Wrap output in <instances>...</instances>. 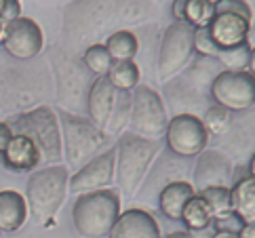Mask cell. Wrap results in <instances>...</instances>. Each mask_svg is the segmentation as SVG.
I'll return each instance as SVG.
<instances>
[{"label": "cell", "mask_w": 255, "mask_h": 238, "mask_svg": "<svg viewBox=\"0 0 255 238\" xmlns=\"http://www.w3.org/2000/svg\"><path fill=\"white\" fill-rule=\"evenodd\" d=\"M156 15L150 0H72L63 11L61 47L83 53L118 30L141 25Z\"/></svg>", "instance_id": "6da1fadb"}, {"label": "cell", "mask_w": 255, "mask_h": 238, "mask_svg": "<svg viewBox=\"0 0 255 238\" xmlns=\"http://www.w3.org/2000/svg\"><path fill=\"white\" fill-rule=\"evenodd\" d=\"M53 72L49 61L34 57L17 61L0 57V114L15 116L38 106H47L53 97Z\"/></svg>", "instance_id": "7a4b0ae2"}, {"label": "cell", "mask_w": 255, "mask_h": 238, "mask_svg": "<svg viewBox=\"0 0 255 238\" xmlns=\"http://www.w3.org/2000/svg\"><path fill=\"white\" fill-rule=\"evenodd\" d=\"M116 150V167L114 179L125 200L133 198L143 184L145 173L150 171L152 162L156 160L158 152L162 150L160 139H145L131 131H125L118 135V141L114 145Z\"/></svg>", "instance_id": "3957f363"}, {"label": "cell", "mask_w": 255, "mask_h": 238, "mask_svg": "<svg viewBox=\"0 0 255 238\" xmlns=\"http://www.w3.org/2000/svg\"><path fill=\"white\" fill-rule=\"evenodd\" d=\"M49 66L53 72V85L57 89V99H59V110L76 114L80 108H87V93L91 87V72L83 66L80 57L76 53L63 49L61 44L49 49Z\"/></svg>", "instance_id": "277c9868"}, {"label": "cell", "mask_w": 255, "mask_h": 238, "mask_svg": "<svg viewBox=\"0 0 255 238\" xmlns=\"http://www.w3.org/2000/svg\"><path fill=\"white\" fill-rule=\"evenodd\" d=\"M57 120L61 129V152L66 167L80 169L85 162L110 148V137L89 120V118L72 112L57 110Z\"/></svg>", "instance_id": "5b68a950"}, {"label": "cell", "mask_w": 255, "mask_h": 238, "mask_svg": "<svg viewBox=\"0 0 255 238\" xmlns=\"http://www.w3.org/2000/svg\"><path fill=\"white\" fill-rule=\"evenodd\" d=\"M68 179L70 169L66 164H44L32 171L25 184L28 213L38 222L55 217L68 196Z\"/></svg>", "instance_id": "8992f818"}, {"label": "cell", "mask_w": 255, "mask_h": 238, "mask_svg": "<svg viewBox=\"0 0 255 238\" xmlns=\"http://www.w3.org/2000/svg\"><path fill=\"white\" fill-rule=\"evenodd\" d=\"M13 135H25L34 141L40 152L42 164H59L63 158L61 152V129L57 114L51 106H38L28 112L6 118Z\"/></svg>", "instance_id": "52a82bcc"}, {"label": "cell", "mask_w": 255, "mask_h": 238, "mask_svg": "<svg viewBox=\"0 0 255 238\" xmlns=\"http://www.w3.org/2000/svg\"><path fill=\"white\" fill-rule=\"evenodd\" d=\"M121 215V196L112 188L80 194L72 209L74 228L85 238H108Z\"/></svg>", "instance_id": "ba28073f"}, {"label": "cell", "mask_w": 255, "mask_h": 238, "mask_svg": "<svg viewBox=\"0 0 255 238\" xmlns=\"http://www.w3.org/2000/svg\"><path fill=\"white\" fill-rule=\"evenodd\" d=\"M194 27L184 21H173L160 38L158 59H156V76L160 82H167L184 72L194 57Z\"/></svg>", "instance_id": "9c48e42d"}, {"label": "cell", "mask_w": 255, "mask_h": 238, "mask_svg": "<svg viewBox=\"0 0 255 238\" xmlns=\"http://www.w3.org/2000/svg\"><path fill=\"white\" fill-rule=\"evenodd\" d=\"M169 122L167 106L162 97L148 85H137L131 91V116L129 129L131 133L145 137V139H158L165 135Z\"/></svg>", "instance_id": "30bf717a"}, {"label": "cell", "mask_w": 255, "mask_h": 238, "mask_svg": "<svg viewBox=\"0 0 255 238\" xmlns=\"http://www.w3.org/2000/svg\"><path fill=\"white\" fill-rule=\"evenodd\" d=\"M213 104L232 112H249L255 104V76L251 70L228 72L222 70L209 87Z\"/></svg>", "instance_id": "8fae6325"}, {"label": "cell", "mask_w": 255, "mask_h": 238, "mask_svg": "<svg viewBox=\"0 0 255 238\" xmlns=\"http://www.w3.org/2000/svg\"><path fill=\"white\" fill-rule=\"evenodd\" d=\"M167 150L181 158H194L209 145V135L200 116L175 114L169 118L165 129Z\"/></svg>", "instance_id": "7c38bea8"}, {"label": "cell", "mask_w": 255, "mask_h": 238, "mask_svg": "<svg viewBox=\"0 0 255 238\" xmlns=\"http://www.w3.org/2000/svg\"><path fill=\"white\" fill-rule=\"evenodd\" d=\"M4 55L17 61H30L44 49V32L32 17H19L6 27L2 40Z\"/></svg>", "instance_id": "4fadbf2b"}, {"label": "cell", "mask_w": 255, "mask_h": 238, "mask_svg": "<svg viewBox=\"0 0 255 238\" xmlns=\"http://www.w3.org/2000/svg\"><path fill=\"white\" fill-rule=\"evenodd\" d=\"M114 167H116V150L112 148L97 154L95 158L85 162L76 173L68 179V192L72 194H89L95 190H106L114 181Z\"/></svg>", "instance_id": "5bb4252c"}, {"label": "cell", "mask_w": 255, "mask_h": 238, "mask_svg": "<svg viewBox=\"0 0 255 238\" xmlns=\"http://www.w3.org/2000/svg\"><path fill=\"white\" fill-rule=\"evenodd\" d=\"M234 175L232 160L215 148H205L196 156V164L192 169V188L203 192L215 186H230Z\"/></svg>", "instance_id": "9a60e30c"}, {"label": "cell", "mask_w": 255, "mask_h": 238, "mask_svg": "<svg viewBox=\"0 0 255 238\" xmlns=\"http://www.w3.org/2000/svg\"><path fill=\"white\" fill-rule=\"evenodd\" d=\"M156 164L154 167H150V171L145 173L143 177V184L141 188L137 190V194H141L143 198H148L152 192H156L158 194V188H165L167 184H171V181H188L184 179L186 173H192V167L186 162L188 158H181V156H175L173 152H158L156 156Z\"/></svg>", "instance_id": "2e32d148"}, {"label": "cell", "mask_w": 255, "mask_h": 238, "mask_svg": "<svg viewBox=\"0 0 255 238\" xmlns=\"http://www.w3.org/2000/svg\"><path fill=\"white\" fill-rule=\"evenodd\" d=\"M209 36L213 38V42L222 49H232L239 44L249 42L251 38V21L245 19L241 15L232 13H215L211 23L207 25Z\"/></svg>", "instance_id": "e0dca14e"}, {"label": "cell", "mask_w": 255, "mask_h": 238, "mask_svg": "<svg viewBox=\"0 0 255 238\" xmlns=\"http://www.w3.org/2000/svg\"><path fill=\"white\" fill-rule=\"evenodd\" d=\"M165 89H162V102H167L173 110V116L175 114H194L198 116L196 112L198 110H205L209 108L207 106V95L196 91L194 87H190L188 82L181 78V76H175L167 82H162Z\"/></svg>", "instance_id": "ac0fdd59"}, {"label": "cell", "mask_w": 255, "mask_h": 238, "mask_svg": "<svg viewBox=\"0 0 255 238\" xmlns=\"http://www.w3.org/2000/svg\"><path fill=\"white\" fill-rule=\"evenodd\" d=\"M108 238H162L160 226L145 209H127L118 215Z\"/></svg>", "instance_id": "d6986e66"}, {"label": "cell", "mask_w": 255, "mask_h": 238, "mask_svg": "<svg viewBox=\"0 0 255 238\" xmlns=\"http://www.w3.org/2000/svg\"><path fill=\"white\" fill-rule=\"evenodd\" d=\"M114 102H116V89L110 85V80L106 76H95L87 93V112H89V120L104 133L108 129V122H110Z\"/></svg>", "instance_id": "ffe728a7"}, {"label": "cell", "mask_w": 255, "mask_h": 238, "mask_svg": "<svg viewBox=\"0 0 255 238\" xmlns=\"http://www.w3.org/2000/svg\"><path fill=\"white\" fill-rule=\"evenodd\" d=\"M6 169H11L15 173H28L36 171L42 164L40 152L34 145V141L25 135H13L4 152L0 154Z\"/></svg>", "instance_id": "44dd1931"}, {"label": "cell", "mask_w": 255, "mask_h": 238, "mask_svg": "<svg viewBox=\"0 0 255 238\" xmlns=\"http://www.w3.org/2000/svg\"><path fill=\"white\" fill-rule=\"evenodd\" d=\"M222 154H226L228 158L232 160V156H253V122L251 118L249 120H241L239 116L234 118V122L230 126V131H228L224 137L213 141Z\"/></svg>", "instance_id": "7402d4cb"}, {"label": "cell", "mask_w": 255, "mask_h": 238, "mask_svg": "<svg viewBox=\"0 0 255 238\" xmlns=\"http://www.w3.org/2000/svg\"><path fill=\"white\" fill-rule=\"evenodd\" d=\"M28 203L23 194L15 190H2L0 192V232L11 234L23 228L28 219Z\"/></svg>", "instance_id": "603a6c76"}, {"label": "cell", "mask_w": 255, "mask_h": 238, "mask_svg": "<svg viewBox=\"0 0 255 238\" xmlns=\"http://www.w3.org/2000/svg\"><path fill=\"white\" fill-rule=\"evenodd\" d=\"M194 194H196V190L192 188L190 181H171V184H167L165 188H160V192L156 194L160 213L169 219H173V222H179L186 203Z\"/></svg>", "instance_id": "cb8c5ba5"}, {"label": "cell", "mask_w": 255, "mask_h": 238, "mask_svg": "<svg viewBox=\"0 0 255 238\" xmlns=\"http://www.w3.org/2000/svg\"><path fill=\"white\" fill-rule=\"evenodd\" d=\"M230 211L245 224H255V177L245 175L230 186Z\"/></svg>", "instance_id": "d4e9b609"}, {"label": "cell", "mask_w": 255, "mask_h": 238, "mask_svg": "<svg viewBox=\"0 0 255 238\" xmlns=\"http://www.w3.org/2000/svg\"><path fill=\"white\" fill-rule=\"evenodd\" d=\"M222 72V66L217 63V59H211V57H198L194 61H190L188 66L184 68V72L177 76H181L190 87H194L200 93L209 95V87H211L213 78Z\"/></svg>", "instance_id": "484cf974"}, {"label": "cell", "mask_w": 255, "mask_h": 238, "mask_svg": "<svg viewBox=\"0 0 255 238\" xmlns=\"http://www.w3.org/2000/svg\"><path fill=\"white\" fill-rule=\"evenodd\" d=\"M112 61H135L139 55V38L131 30H118L110 34L104 42Z\"/></svg>", "instance_id": "4316f807"}, {"label": "cell", "mask_w": 255, "mask_h": 238, "mask_svg": "<svg viewBox=\"0 0 255 238\" xmlns=\"http://www.w3.org/2000/svg\"><path fill=\"white\" fill-rule=\"evenodd\" d=\"M234 118H236V112H232V110H226L224 106H217V104L209 106L205 110V114L200 116V120L205 124V131L209 135V141H215L220 137H224L230 131Z\"/></svg>", "instance_id": "83f0119b"}, {"label": "cell", "mask_w": 255, "mask_h": 238, "mask_svg": "<svg viewBox=\"0 0 255 238\" xmlns=\"http://www.w3.org/2000/svg\"><path fill=\"white\" fill-rule=\"evenodd\" d=\"M106 78L110 80V85L116 91H125V93H131V91L139 85L141 80V70L135 61H112L110 70H108Z\"/></svg>", "instance_id": "f1b7e54d"}, {"label": "cell", "mask_w": 255, "mask_h": 238, "mask_svg": "<svg viewBox=\"0 0 255 238\" xmlns=\"http://www.w3.org/2000/svg\"><path fill=\"white\" fill-rule=\"evenodd\" d=\"M211 219H213V215H211V211H209L207 203L198 194H194L186 203L184 211H181L179 222H184L188 230L200 232V230H207V228L211 226Z\"/></svg>", "instance_id": "f546056e"}, {"label": "cell", "mask_w": 255, "mask_h": 238, "mask_svg": "<svg viewBox=\"0 0 255 238\" xmlns=\"http://www.w3.org/2000/svg\"><path fill=\"white\" fill-rule=\"evenodd\" d=\"M217 63L222 66V70L228 72H243V70H249L251 63H253V44L251 40L239 44V47H232V49H222L217 53Z\"/></svg>", "instance_id": "4dcf8cb0"}, {"label": "cell", "mask_w": 255, "mask_h": 238, "mask_svg": "<svg viewBox=\"0 0 255 238\" xmlns=\"http://www.w3.org/2000/svg\"><path fill=\"white\" fill-rule=\"evenodd\" d=\"M129 116H131V93H125V91H116V102H114V110L110 116V122H108L106 135H121L125 133L123 129L129 126Z\"/></svg>", "instance_id": "1f68e13d"}, {"label": "cell", "mask_w": 255, "mask_h": 238, "mask_svg": "<svg viewBox=\"0 0 255 238\" xmlns=\"http://www.w3.org/2000/svg\"><path fill=\"white\" fill-rule=\"evenodd\" d=\"M213 0H186L184 2V23L190 27H207L213 19Z\"/></svg>", "instance_id": "d6a6232c"}, {"label": "cell", "mask_w": 255, "mask_h": 238, "mask_svg": "<svg viewBox=\"0 0 255 238\" xmlns=\"http://www.w3.org/2000/svg\"><path fill=\"white\" fill-rule=\"evenodd\" d=\"M83 66L91 72L93 76H106L108 70L112 66V57L108 49L104 47V42H97V44H89V47L83 51Z\"/></svg>", "instance_id": "836d02e7"}, {"label": "cell", "mask_w": 255, "mask_h": 238, "mask_svg": "<svg viewBox=\"0 0 255 238\" xmlns=\"http://www.w3.org/2000/svg\"><path fill=\"white\" fill-rule=\"evenodd\" d=\"M207 203L209 211L211 215H220V213H226L230 211V186H215V188H207L203 192H196Z\"/></svg>", "instance_id": "e575fe53"}, {"label": "cell", "mask_w": 255, "mask_h": 238, "mask_svg": "<svg viewBox=\"0 0 255 238\" xmlns=\"http://www.w3.org/2000/svg\"><path fill=\"white\" fill-rule=\"evenodd\" d=\"M194 55H198V57H211L215 59L217 53H220V47L213 42V38L209 36V30L207 27H196L194 30Z\"/></svg>", "instance_id": "d590c367"}, {"label": "cell", "mask_w": 255, "mask_h": 238, "mask_svg": "<svg viewBox=\"0 0 255 238\" xmlns=\"http://www.w3.org/2000/svg\"><path fill=\"white\" fill-rule=\"evenodd\" d=\"M213 11L215 13H232V15H241L245 19H253L251 6L247 0H213Z\"/></svg>", "instance_id": "8d00e7d4"}, {"label": "cell", "mask_w": 255, "mask_h": 238, "mask_svg": "<svg viewBox=\"0 0 255 238\" xmlns=\"http://www.w3.org/2000/svg\"><path fill=\"white\" fill-rule=\"evenodd\" d=\"M211 226L215 228V232H230V234H239L243 230L245 222L236 215L234 211H226V213H220L211 219Z\"/></svg>", "instance_id": "74e56055"}, {"label": "cell", "mask_w": 255, "mask_h": 238, "mask_svg": "<svg viewBox=\"0 0 255 238\" xmlns=\"http://www.w3.org/2000/svg\"><path fill=\"white\" fill-rule=\"evenodd\" d=\"M21 17V2L19 0H0V19L11 25L15 19Z\"/></svg>", "instance_id": "f35d334b"}, {"label": "cell", "mask_w": 255, "mask_h": 238, "mask_svg": "<svg viewBox=\"0 0 255 238\" xmlns=\"http://www.w3.org/2000/svg\"><path fill=\"white\" fill-rule=\"evenodd\" d=\"M11 137H13V131H11V126H8V122L0 120V154L4 152L8 141H11Z\"/></svg>", "instance_id": "ab89813d"}, {"label": "cell", "mask_w": 255, "mask_h": 238, "mask_svg": "<svg viewBox=\"0 0 255 238\" xmlns=\"http://www.w3.org/2000/svg\"><path fill=\"white\" fill-rule=\"evenodd\" d=\"M184 2H186V0H173L171 13H173V17H175V21L184 19Z\"/></svg>", "instance_id": "60d3db41"}, {"label": "cell", "mask_w": 255, "mask_h": 238, "mask_svg": "<svg viewBox=\"0 0 255 238\" xmlns=\"http://www.w3.org/2000/svg\"><path fill=\"white\" fill-rule=\"evenodd\" d=\"M236 236H239V238H255V224H245L243 230Z\"/></svg>", "instance_id": "b9f144b4"}, {"label": "cell", "mask_w": 255, "mask_h": 238, "mask_svg": "<svg viewBox=\"0 0 255 238\" xmlns=\"http://www.w3.org/2000/svg\"><path fill=\"white\" fill-rule=\"evenodd\" d=\"M165 238H192V234H190V232H171Z\"/></svg>", "instance_id": "7bdbcfd3"}, {"label": "cell", "mask_w": 255, "mask_h": 238, "mask_svg": "<svg viewBox=\"0 0 255 238\" xmlns=\"http://www.w3.org/2000/svg\"><path fill=\"white\" fill-rule=\"evenodd\" d=\"M213 238H239L236 234H230V232H215Z\"/></svg>", "instance_id": "ee69618b"}, {"label": "cell", "mask_w": 255, "mask_h": 238, "mask_svg": "<svg viewBox=\"0 0 255 238\" xmlns=\"http://www.w3.org/2000/svg\"><path fill=\"white\" fill-rule=\"evenodd\" d=\"M38 2H42V4H59V2H68V0H38Z\"/></svg>", "instance_id": "f6af8a7d"}, {"label": "cell", "mask_w": 255, "mask_h": 238, "mask_svg": "<svg viewBox=\"0 0 255 238\" xmlns=\"http://www.w3.org/2000/svg\"><path fill=\"white\" fill-rule=\"evenodd\" d=\"M150 2H154V4H156V2H158V4H160V0H150Z\"/></svg>", "instance_id": "bcb514c9"}, {"label": "cell", "mask_w": 255, "mask_h": 238, "mask_svg": "<svg viewBox=\"0 0 255 238\" xmlns=\"http://www.w3.org/2000/svg\"><path fill=\"white\" fill-rule=\"evenodd\" d=\"M0 238H4V234H2V232H0Z\"/></svg>", "instance_id": "7dc6e473"}]
</instances>
